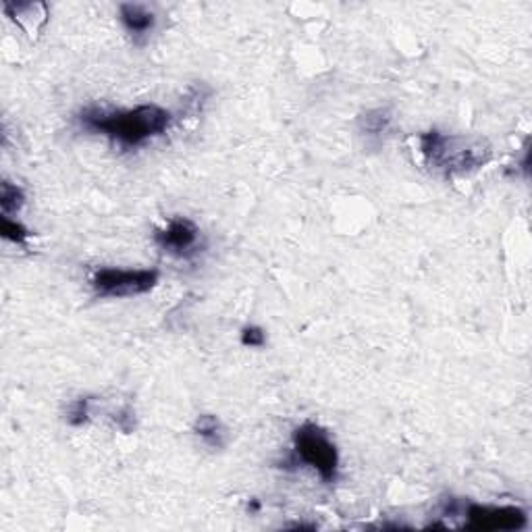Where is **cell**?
<instances>
[{"mask_svg":"<svg viewBox=\"0 0 532 532\" xmlns=\"http://www.w3.org/2000/svg\"><path fill=\"white\" fill-rule=\"evenodd\" d=\"M0 233H3L4 239L15 243H26V239L29 237V231L23 227L21 223H17L11 217H0Z\"/></svg>","mask_w":532,"mask_h":532,"instance_id":"cell-11","label":"cell"},{"mask_svg":"<svg viewBox=\"0 0 532 532\" xmlns=\"http://www.w3.org/2000/svg\"><path fill=\"white\" fill-rule=\"evenodd\" d=\"M173 121L171 112L157 104H142L129 111L86 109L80 115L83 127L104 134L125 148H137L152 137L163 135Z\"/></svg>","mask_w":532,"mask_h":532,"instance_id":"cell-1","label":"cell"},{"mask_svg":"<svg viewBox=\"0 0 532 532\" xmlns=\"http://www.w3.org/2000/svg\"><path fill=\"white\" fill-rule=\"evenodd\" d=\"M466 516L470 530H520L526 526V512L520 507L470 505Z\"/></svg>","mask_w":532,"mask_h":532,"instance_id":"cell-6","label":"cell"},{"mask_svg":"<svg viewBox=\"0 0 532 532\" xmlns=\"http://www.w3.org/2000/svg\"><path fill=\"white\" fill-rule=\"evenodd\" d=\"M158 283V271L137 268H100L92 277V287L100 297H134L152 291Z\"/></svg>","mask_w":532,"mask_h":532,"instance_id":"cell-4","label":"cell"},{"mask_svg":"<svg viewBox=\"0 0 532 532\" xmlns=\"http://www.w3.org/2000/svg\"><path fill=\"white\" fill-rule=\"evenodd\" d=\"M154 242L166 254L177 256V258H189L200 252V229L189 219L175 217L166 223L165 229L154 233Z\"/></svg>","mask_w":532,"mask_h":532,"instance_id":"cell-5","label":"cell"},{"mask_svg":"<svg viewBox=\"0 0 532 532\" xmlns=\"http://www.w3.org/2000/svg\"><path fill=\"white\" fill-rule=\"evenodd\" d=\"M242 343L248 348H262L266 343V333L260 327H246L242 331Z\"/></svg>","mask_w":532,"mask_h":532,"instance_id":"cell-13","label":"cell"},{"mask_svg":"<svg viewBox=\"0 0 532 532\" xmlns=\"http://www.w3.org/2000/svg\"><path fill=\"white\" fill-rule=\"evenodd\" d=\"M23 204H26V194H23V189L9 181H3V185H0V211H3L4 217L19 212Z\"/></svg>","mask_w":532,"mask_h":532,"instance_id":"cell-10","label":"cell"},{"mask_svg":"<svg viewBox=\"0 0 532 532\" xmlns=\"http://www.w3.org/2000/svg\"><path fill=\"white\" fill-rule=\"evenodd\" d=\"M391 125V115L389 111L376 109V111H366L360 117V131L370 137L382 135Z\"/></svg>","mask_w":532,"mask_h":532,"instance_id":"cell-9","label":"cell"},{"mask_svg":"<svg viewBox=\"0 0 532 532\" xmlns=\"http://www.w3.org/2000/svg\"><path fill=\"white\" fill-rule=\"evenodd\" d=\"M88 404H89V399H83V397L71 404L69 410H67V422L73 424V427H80V424L86 422L88 416H89Z\"/></svg>","mask_w":532,"mask_h":532,"instance_id":"cell-12","label":"cell"},{"mask_svg":"<svg viewBox=\"0 0 532 532\" xmlns=\"http://www.w3.org/2000/svg\"><path fill=\"white\" fill-rule=\"evenodd\" d=\"M119 19H121L123 27L127 29L134 38H143V35L150 34L154 26H157V15H154L146 4H121V7H119Z\"/></svg>","mask_w":532,"mask_h":532,"instance_id":"cell-7","label":"cell"},{"mask_svg":"<svg viewBox=\"0 0 532 532\" xmlns=\"http://www.w3.org/2000/svg\"><path fill=\"white\" fill-rule=\"evenodd\" d=\"M194 430L206 445L212 447V450H220V447L225 445V428L217 416L202 414L198 420H196Z\"/></svg>","mask_w":532,"mask_h":532,"instance_id":"cell-8","label":"cell"},{"mask_svg":"<svg viewBox=\"0 0 532 532\" xmlns=\"http://www.w3.org/2000/svg\"><path fill=\"white\" fill-rule=\"evenodd\" d=\"M294 451L296 458L308 468H312L325 482H333L337 478L339 453L337 447L328 437L325 428L319 424L306 422L294 433Z\"/></svg>","mask_w":532,"mask_h":532,"instance_id":"cell-3","label":"cell"},{"mask_svg":"<svg viewBox=\"0 0 532 532\" xmlns=\"http://www.w3.org/2000/svg\"><path fill=\"white\" fill-rule=\"evenodd\" d=\"M420 154L430 169L443 175H466L491 160V146L481 137L441 134L433 129L420 137Z\"/></svg>","mask_w":532,"mask_h":532,"instance_id":"cell-2","label":"cell"}]
</instances>
